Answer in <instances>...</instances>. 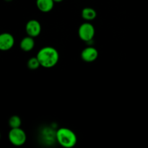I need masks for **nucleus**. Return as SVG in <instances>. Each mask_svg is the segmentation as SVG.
<instances>
[{"label": "nucleus", "mask_w": 148, "mask_h": 148, "mask_svg": "<svg viewBox=\"0 0 148 148\" xmlns=\"http://www.w3.org/2000/svg\"><path fill=\"white\" fill-rule=\"evenodd\" d=\"M36 56L40 62V66L48 69L56 66L59 59V52L51 46L42 48L38 51Z\"/></svg>", "instance_id": "nucleus-1"}, {"label": "nucleus", "mask_w": 148, "mask_h": 148, "mask_svg": "<svg viewBox=\"0 0 148 148\" xmlns=\"http://www.w3.org/2000/svg\"><path fill=\"white\" fill-rule=\"evenodd\" d=\"M56 139L58 143L65 148L73 147L77 142L76 134L70 129L65 127L59 129L56 132Z\"/></svg>", "instance_id": "nucleus-2"}, {"label": "nucleus", "mask_w": 148, "mask_h": 148, "mask_svg": "<svg viewBox=\"0 0 148 148\" xmlns=\"http://www.w3.org/2000/svg\"><path fill=\"white\" fill-rule=\"evenodd\" d=\"M8 138L12 145L17 147H20L25 143L27 136L24 130L19 127L10 130L8 134Z\"/></svg>", "instance_id": "nucleus-3"}, {"label": "nucleus", "mask_w": 148, "mask_h": 148, "mask_svg": "<svg viewBox=\"0 0 148 148\" xmlns=\"http://www.w3.org/2000/svg\"><path fill=\"white\" fill-rule=\"evenodd\" d=\"M95 27L88 22L82 23L78 29V36L79 38L86 43L92 41L95 36Z\"/></svg>", "instance_id": "nucleus-4"}, {"label": "nucleus", "mask_w": 148, "mask_h": 148, "mask_svg": "<svg viewBox=\"0 0 148 148\" xmlns=\"http://www.w3.org/2000/svg\"><path fill=\"white\" fill-rule=\"evenodd\" d=\"M25 31L27 36L36 38L40 34L41 25L38 20H30L25 25Z\"/></svg>", "instance_id": "nucleus-5"}, {"label": "nucleus", "mask_w": 148, "mask_h": 148, "mask_svg": "<svg viewBox=\"0 0 148 148\" xmlns=\"http://www.w3.org/2000/svg\"><path fill=\"white\" fill-rule=\"evenodd\" d=\"M14 38L12 34L4 33L0 35V49L3 51H9L14 46Z\"/></svg>", "instance_id": "nucleus-6"}, {"label": "nucleus", "mask_w": 148, "mask_h": 148, "mask_svg": "<svg viewBox=\"0 0 148 148\" xmlns=\"http://www.w3.org/2000/svg\"><path fill=\"white\" fill-rule=\"evenodd\" d=\"M98 57V51L93 46H88L82 50L81 58L82 60L88 63L93 62Z\"/></svg>", "instance_id": "nucleus-7"}, {"label": "nucleus", "mask_w": 148, "mask_h": 148, "mask_svg": "<svg viewBox=\"0 0 148 148\" xmlns=\"http://www.w3.org/2000/svg\"><path fill=\"white\" fill-rule=\"evenodd\" d=\"M53 0H36V6L42 12H49L54 6Z\"/></svg>", "instance_id": "nucleus-8"}, {"label": "nucleus", "mask_w": 148, "mask_h": 148, "mask_svg": "<svg viewBox=\"0 0 148 148\" xmlns=\"http://www.w3.org/2000/svg\"><path fill=\"white\" fill-rule=\"evenodd\" d=\"M20 46L21 50H23V51H30L33 50V48H34L35 46L34 38L29 36L23 38L21 40V41H20Z\"/></svg>", "instance_id": "nucleus-9"}, {"label": "nucleus", "mask_w": 148, "mask_h": 148, "mask_svg": "<svg viewBox=\"0 0 148 148\" xmlns=\"http://www.w3.org/2000/svg\"><path fill=\"white\" fill-rule=\"evenodd\" d=\"M96 11L91 7H85L82 10V17L86 21H91L96 17Z\"/></svg>", "instance_id": "nucleus-10"}, {"label": "nucleus", "mask_w": 148, "mask_h": 148, "mask_svg": "<svg viewBox=\"0 0 148 148\" xmlns=\"http://www.w3.org/2000/svg\"><path fill=\"white\" fill-rule=\"evenodd\" d=\"M21 119L18 116L14 115L10 117V119H9V126L11 129L19 128L21 126Z\"/></svg>", "instance_id": "nucleus-11"}, {"label": "nucleus", "mask_w": 148, "mask_h": 148, "mask_svg": "<svg viewBox=\"0 0 148 148\" xmlns=\"http://www.w3.org/2000/svg\"><path fill=\"white\" fill-rule=\"evenodd\" d=\"M27 65L29 69H32V70H35V69H37L40 66V64L38 59L36 56V57H32L29 59V60L27 61Z\"/></svg>", "instance_id": "nucleus-12"}, {"label": "nucleus", "mask_w": 148, "mask_h": 148, "mask_svg": "<svg viewBox=\"0 0 148 148\" xmlns=\"http://www.w3.org/2000/svg\"><path fill=\"white\" fill-rule=\"evenodd\" d=\"M53 1H54V2L59 3V2H62V1H64V0H53Z\"/></svg>", "instance_id": "nucleus-13"}, {"label": "nucleus", "mask_w": 148, "mask_h": 148, "mask_svg": "<svg viewBox=\"0 0 148 148\" xmlns=\"http://www.w3.org/2000/svg\"><path fill=\"white\" fill-rule=\"evenodd\" d=\"M4 1H12V0H4Z\"/></svg>", "instance_id": "nucleus-14"}]
</instances>
